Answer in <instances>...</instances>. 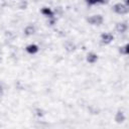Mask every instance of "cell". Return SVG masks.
Masks as SVG:
<instances>
[{
    "instance_id": "obj_1",
    "label": "cell",
    "mask_w": 129,
    "mask_h": 129,
    "mask_svg": "<svg viewBox=\"0 0 129 129\" xmlns=\"http://www.w3.org/2000/svg\"><path fill=\"white\" fill-rule=\"evenodd\" d=\"M113 10L117 13V14H126L128 12V5L124 4V3H117L113 6Z\"/></svg>"
},
{
    "instance_id": "obj_2",
    "label": "cell",
    "mask_w": 129,
    "mask_h": 129,
    "mask_svg": "<svg viewBox=\"0 0 129 129\" xmlns=\"http://www.w3.org/2000/svg\"><path fill=\"white\" fill-rule=\"evenodd\" d=\"M103 17L102 15H93L87 19V21L92 25H101L103 23Z\"/></svg>"
},
{
    "instance_id": "obj_3",
    "label": "cell",
    "mask_w": 129,
    "mask_h": 129,
    "mask_svg": "<svg viewBox=\"0 0 129 129\" xmlns=\"http://www.w3.org/2000/svg\"><path fill=\"white\" fill-rule=\"evenodd\" d=\"M113 39H114V36H113V34L110 33V32H105V33H103V34L101 35V40H102V42L105 43V44H109L110 42H112Z\"/></svg>"
},
{
    "instance_id": "obj_4",
    "label": "cell",
    "mask_w": 129,
    "mask_h": 129,
    "mask_svg": "<svg viewBox=\"0 0 129 129\" xmlns=\"http://www.w3.org/2000/svg\"><path fill=\"white\" fill-rule=\"evenodd\" d=\"M127 28H128L127 22H119L116 24V30L119 33H124L127 30Z\"/></svg>"
},
{
    "instance_id": "obj_5",
    "label": "cell",
    "mask_w": 129,
    "mask_h": 129,
    "mask_svg": "<svg viewBox=\"0 0 129 129\" xmlns=\"http://www.w3.org/2000/svg\"><path fill=\"white\" fill-rule=\"evenodd\" d=\"M115 121L117 123H123L125 121V114L123 111H121V110L117 111V113L115 115Z\"/></svg>"
},
{
    "instance_id": "obj_6",
    "label": "cell",
    "mask_w": 129,
    "mask_h": 129,
    "mask_svg": "<svg viewBox=\"0 0 129 129\" xmlns=\"http://www.w3.org/2000/svg\"><path fill=\"white\" fill-rule=\"evenodd\" d=\"M35 33V27L33 25H27L25 28H24V34L26 36H31Z\"/></svg>"
},
{
    "instance_id": "obj_7",
    "label": "cell",
    "mask_w": 129,
    "mask_h": 129,
    "mask_svg": "<svg viewBox=\"0 0 129 129\" xmlns=\"http://www.w3.org/2000/svg\"><path fill=\"white\" fill-rule=\"evenodd\" d=\"M98 60V55L95 52H89L87 54V61L90 63H95Z\"/></svg>"
},
{
    "instance_id": "obj_8",
    "label": "cell",
    "mask_w": 129,
    "mask_h": 129,
    "mask_svg": "<svg viewBox=\"0 0 129 129\" xmlns=\"http://www.w3.org/2000/svg\"><path fill=\"white\" fill-rule=\"evenodd\" d=\"M41 13L48 18H53V11L48 7H43L41 9Z\"/></svg>"
},
{
    "instance_id": "obj_9",
    "label": "cell",
    "mask_w": 129,
    "mask_h": 129,
    "mask_svg": "<svg viewBox=\"0 0 129 129\" xmlns=\"http://www.w3.org/2000/svg\"><path fill=\"white\" fill-rule=\"evenodd\" d=\"M26 51L30 54H34L38 51V46L36 44H29L26 46Z\"/></svg>"
},
{
    "instance_id": "obj_10",
    "label": "cell",
    "mask_w": 129,
    "mask_h": 129,
    "mask_svg": "<svg viewBox=\"0 0 129 129\" xmlns=\"http://www.w3.org/2000/svg\"><path fill=\"white\" fill-rule=\"evenodd\" d=\"M64 48H66L67 51L72 52V51H74V50L76 49V45H75V43H73L72 41H68V42H66V44H64Z\"/></svg>"
},
{
    "instance_id": "obj_11",
    "label": "cell",
    "mask_w": 129,
    "mask_h": 129,
    "mask_svg": "<svg viewBox=\"0 0 129 129\" xmlns=\"http://www.w3.org/2000/svg\"><path fill=\"white\" fill-rule=\"evenodd\" d=\"M109 0H86V2L89 4V5H94V4H97V3H102V4H105L107 3Z\"/></svg>"
},
{
    "instance_id": "obj_12",
    "label": "cell",
    "mask_w": 129,
    "mask_h": 129,
    "mask_svg": "<svg viewBox=\"0 0 129 129\" xmlns=\"http://www.w3.org/2000/svg\"><path fill=\"white\" fill-rule=\"evenodd\" d=\"M119 52L122 54H128V44H124L123 46H120Z\"/></svg>"
},
{
    "instance_id": "obj_13",
    "label": "cell",
    "mask_w": 129,
    "mask_h": 129,
    "mask_svg": "<svg viewBox=\"0 0 129 129\" xmlns=\"http://www.w3.org/2000/svg\"><path fill=\"white\" fill-rule=\"evenodd\" d=\"M34 114H35L37 117H42L43 114H44V112H43L42 109H40V108H36V109L34 110Z\"/></svg>"
},
{
    "instance_id": "obj_14",
    "label": "cell",
    "mask_w": 129,
    "mask_h": 129,
    "mask_svg": "<svg viewBox=\"0 0 129 129\" xmlns=\"http://www.w3.org/2000/svg\"><path fill=\"white\" fill-rule=\"evenodd\" d=\"M3 91H4V87H3V84L0 83V96L3 94Z\"/></svg>"
},
{
    "instance_id": "obj_15",
    "label": "cell",
    "mask_w": 129,
    "mask_h": 129,
    "mask_svg": "<svg viewBox=\"0 0 129 129\" xmlns=\"http://www.w3.org/2000/svg\"><path fill=\"white\" fill-rule=\"evenodd\" d=\"M124 2H125V4H126V5H128V4H129V0H124Z\"/></svg>"
}]
</instances>
